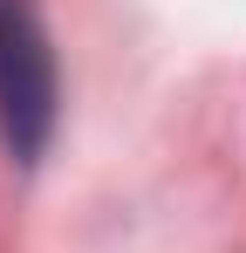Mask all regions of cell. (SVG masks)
<instances>
[{
    "label": "cell",
    "mask_w": 246,
    "mask_h": 253,
    "mask_svg": "<svg viewBox=\"0 0 246 253\" xmlns=\"http://www.w3.org/2000/svg\"><path fill=\"white\" fill-rule=\"evenodd\" d=\"M0 124L21 158H35L55 124V62L41 42L35 0H0Z\"/></svg>",
    "instance_id": "cell-1"
}]
</instances>
